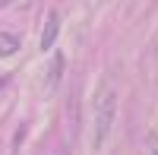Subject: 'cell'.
<instances>
[{"mask_svg":"<svg viewBox=\"0 0 158 155\" xmlns=\"http://www.w3.org/2000/svg\"><path fill=\"white\" fill-rule=\"evenodd\" d=\"M10 3H16V0H0V10H6Z\"/></svg>","mask_w":158,"mask_h":155,"instance_id":"52a82bcc","label":"cell"},{"mask_svg":"<svg viewBox=\"0 0 158 155\" xmlns=\"http://www.w3.org/2000/svg\"><path fill=\"white\" fill-rule=\"evenodd\" d=\"M54 155H70V149H67V146H57V149H54Z\"/></svg>","mask_w":158,"mask_h":155,"instance_id":"8992f818","label":"cell"},{"mask_svg":"<svg viewBox=\"0 0 158 155\" xmlns=\"http://www.w3.org/2000/svg\"><path fill=\"white\" fill-rule=\"evenodd\" d=\"M114 117H117V89L114 82H101L95 101H92V149H104L108 136L114 130Z\"/></svg>","mask_w":158,"mask_h":155,"instance_id":"6da1fadb","label":"cell"},{"mask_svg":"<svg viewBox=\"0 0 158 155\" xmlns=\"http://www.w3.org/2000/svg\"><path fill=\"white\" fill-rule=\"evenodd\" d=\"M149 155H158V133H149Z\"/></svg>","mask_w":158,"mask_h":155,"instance_id":"5b68a950","label":"cell"},{"mask_svg":"<svg viewBox=\"0 0 158 155\" xmlns=\"http://www.w3.org/2000/svg\"><path fill=\"white\" fill-rule=\"evenodd\" d=\"M63 67H67V60H63V54L57 51V54L51 57V63H48V76H44V89H48V92H54V89L60 86V79H63Z\"/></svg>","mask_w":158,"mask_h":155,"instance_id":"3957f363","label":"cell"},{"mask_svg":"<svg viewBox=\"0 0 158 155\" xmlns=\"http://www.w3.org/2000/svg\"><path fill=\"white\" fill-rule=\"evenodd\" d=\"M19 48H22V38H19L16 32H6V29H0V57H13Z\"/></svg>","mask_w":158,"mask_h":155,"instance_id":"277c9868","label":"cell"},{"mask_svg":"<svg viewBox=\"0 0 158 155\" xmlns=\"http://www.w3.org/2000/svg\"><path fill=\"white\" fill-rule=\"evenodd\" d=\"M57 35H60V13H54L51 10L48 16H44V29H41V51H51L54 48V41H57Z\"/></svg>","mask_w":158,"mask_h":155,"instance_id":"7a4b0ae2","label":"cell"},{"mask_svg":"<svg viewBox=\"0 0 158 155\" xmlns=\"http://www.w3.org/2000/svg\"><path fill=\"white\" fill-rule=\"evenodd\" d=\"M3 86H6V76H3V73H0V92H3Z\"/></svg>","mask_w":158,"mask_h":155,"instance_id":"ba28073f","label":"cell"}]
</instances>
